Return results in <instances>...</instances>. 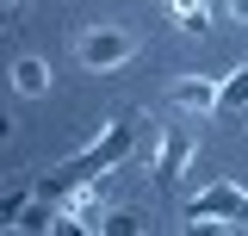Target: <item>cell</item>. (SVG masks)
I'll use <instances>...</instances> for the list:
<instances>
[{"label":"cell","mask_w":248,"mask_h":236,"mask_svg":"<svg viewBox=\"0 0 248 236\" xmlns=\"http://www.w3.org/2000/svg\"><path fill=\"white\" fill-rule=\"evenodd\" d=\"M0 6H6V13H13V6H19V0H0Z\"/></svg>","instance_id":"cell-11"},{"label":"cell","mask_w":248,"mask_h":236,"mask_svg":"<svg viewBox=\"0 0 248 236\" xmlns=\"http://www.w3.org/2000/svg\"><path fill=\"white\" fill-rule=\"evenodd\" d=\"M99 230H106V236H137V230H143V218H137V211H106Z\"/></svg>","instance_id":"cell-9"},{"label":"cell","mask_w":248,"mask_h":236,"mask_svg":"<svg viewBox=\"0 0 248 236\" xmlns=\"http://www.w3.org/2000/svg\"><path fill=\"white\" fill-rule=\"evenodd\" d=\"M130 50H137V37H130V31H118V25H93V31H81V37H75V62H81L87 75L124 68V62H130Z\"/></svg>","instance_id":"cell-3"},{"label":"cell","mask_w":248,"mask_h":236,"mask_svg":"<svg viewBox=\"0 0 248 236\" xmlns=\"http://www.w3.org/2000/svg\"><path fill=\"white\" fill-rule=\"evenodd\" d=\"M186 162H192V137L186 131H161V143H155V180L174 186L186 174Z\"/></svg>","instance_id":"cell-5"},{"label":"cell","mask_w":248,"mask_h":236,"mask_svg":"<svg viewBox=\"0 0 248 236\" xmlns=\"http://www.w3.org/2000/svg\"><path fill=\"white\" fill-rule=\"evenodd\" d=\"M223 6H230V19H242V25H248V0H223Z\"/></svg>","instance_id":"cell-10"},{"label":"cell","mask_w":248,"mask_h":236,"mask_svg":"<svg viewBox=\"0 0 248 236\" xmlns=\"http://www.w3.org/2000/svg\"><path fill=\"white\" fill-rule=\"evenodd\" d=\"M130 143H137V112L106 118V131H99V137H93V143L68 162V174L50 180L44 193H50V199H62V186H68V180H99V174H112V168H124V162H130Z\"/></svg>","instance_id":"cell-1"},{"label":"cell","mask_w":248,"mask_h":236,"mask_svg":"<svg viewBox=\"0 0 248 236\" xmlns=\"http://www.w3.org/2000/svg\"><path fill=\"white\" fill-rule=\"evenodd\" d=\"M168 100H174L180 112H217V100H223V81H211V75H180V81L168 87Z\"/></svg>","instance_id":"cell-4"},{"label":"cell","mask_w":248,"mask_h":236,"mask_svg":"<svg viewBox=\"0 0 248 236\" xmlns=\"http://www.w3.org/2000/svg\"><path fill=\"white\" fill-rule=\"evenodd\" d=\"M186 224L192 230H217V224H248V193L236 180H217L205 193H192V205H186Z\"/></svg>","instance_id":"cell-2"},{"label":"cell","mask_w":248,"mask_h":236,"mask_svg":"<svg viewBox=\"0 0 248 236\" xmlns=\"http://www.w3.org/2000/svg\"><path fill=\"white\" fill-rule=\"evenodd\" d=\"M168 13H174V25H180L186 37H205V31H211V6H205V0H168Z\"/></svg>","instance_id":"cell-7"},{"label":"cell","mask_w":248,"mask_h":236,"mask_svg":"<svg viewBox=\"0 0 248 236\" xmlns=\"http://www.w3.org/2000/svg\"><path fill=\"white\" fill-rule=\"evenodd\" d=\"M6 81H13L19 100H37V93H50V62H44V56H19Z\"/></svg>","instance_id":"cell-6"},{"label":"cell","mask_w":248,"mask_h":236,"mask_svg":"<svg viewBox=\"0 0 248 236\" xmlns=\"http://www.w3.org/2000/svg\"><path fill=\"white\" fill-rule=\"evenodd\" d=\"M217 112H248V62L223 75V100H217Z\"/></svg>","instance_id":"cell-8"}]
</instances>
